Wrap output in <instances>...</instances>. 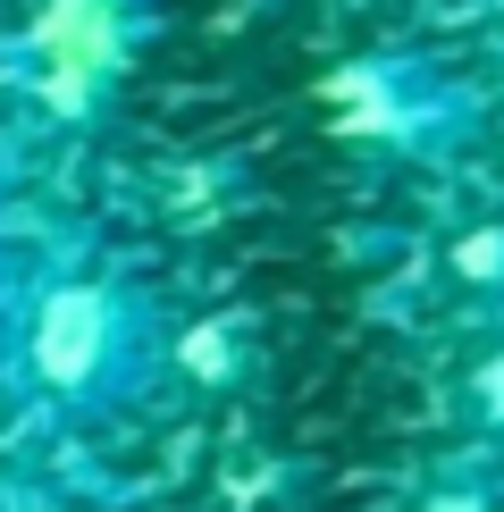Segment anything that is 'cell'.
Instances as JSON below:
<instances>
[{
	"instance_id": "obj_5",
	"label": "cell",
	"mask_w": 504,
	"mask_h": 512,
	"mask_svg": "<svg viewBox=\"0 0 504 512\" xmlns=\"http://www.w3.org/2000/svg\"><path fill=\"white\" fill-rule=\"evenodd\" d=\"M437 512H479V504H471V496H446V504H437Z\"/></svg>"
},
{
	"instance_id": "obj_1",
	"label": "cell",
	"mask_w": 504,
	"mask_h": 512,
	"mask_svg": "<svg viewBox=\"0 0 504 512\" xmlns=\"http://www.w3.org/2000/svg\"><path fill=\"white\" fill-rule=\"evenodd\" d=\"M34 59H42V101L84 110L93 84L118 68V9L110 0H51L34 17Z\"/></svg>"
},
{
	"instance_id": "obj_4",
	"label": "cell",
	"mask_w": 504,
	"mask_h": 512,
	"mask_svg": "<svg viewBox=\"0 0 504 512\" xmlns=\"http://www.w3.org/2000/svg\"><path fill=\"white\" fill-rule=\"evenodd\" d=\"M479 395H488L496 412H504V361H488V378H479Z\"/></svg>"
},
{
	"instance_id": "obj_2",
	"label": "cell",
	"mask_w": 504,
	"mask_h": 512,
	"mask_svg": "<svg viewBox=\"0 0 504 512\" xmlns=\"http://www.w3.org/2000/svg\"><path fill=\"white\" fill-rule=\"evenodd\" d=\"M110 353V303L93 286H59L51 303L34 311V370L51 387H84Z\"/></svg>"
},
{
	"instance_id": "obj_3",
	"label": "cell",
	"mask_w": 504,
	"mask_h": 512,
	"mask_svg": "<svg viewBox=\"0 0 504 512\" xmlns=\"http://www.w3.org/2000/svg\"><path fill=\"white\" fill-rule=\"evenodd\" d=\"M496 252H504L496 236H479V244H462V269H496Z\"/></svg>"
}]
</instances>
